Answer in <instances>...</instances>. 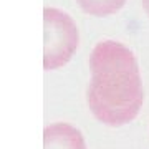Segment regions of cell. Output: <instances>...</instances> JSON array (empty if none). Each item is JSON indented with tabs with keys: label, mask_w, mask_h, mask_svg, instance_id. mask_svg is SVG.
I'll return each instance as SVG.
<instances>
[{
	"label": "cell",
	"mask_w": 149,
	"mask_h": 149,
	"mask_svg": "<svg viewBox=\"0 0 149 149\" xmlns=\"http://www.w3.org/2000/svg\"><path fill=\"white\" fill-rule=\"evenodd\" d=\"M91 81L86 100L98 121L108 126H123L138 116L144 91L138 60L123 43L100 42L90 56Z\"/></svg>",
	"instance_id": "6da1fadb"
},
{
	"label": "cell",
	"mask_w": 149,
	"mask_h": 149,
	"mask_svg": "<svg viewBox=\"0 0 149 149\" xmlns=\"http://www.w3.org/2000/svg\"><path fill=\"white\" fill-rule=\"evenodd\" d=\"M80 43L73 18L63 10L43 8V68L56 70L68 63Z\"/></svg>",
	"instance_id": "7a4b0ae2"
},
{
	"label": "cell",
	"mask_w": 149,
	"mask_h": 149,
	"mask_svg": "<svg viewBox=\"0 0 149 149\" xmlns=\"http://www.w3.org/2000/svg\"><path fill=\"white\" fill-rule=\"evenodd\" d=\"M43 149H86L83 134L71 124L55 123L43 131Z\"/></svg>",
	"instance_id": "3957f363"
},
{
	"label": "cell",
	"mask_w": 149,
	"mask_h": 149,
	"mask_svg": "<svg viewBox=\"0 0 149 149\" xmlns=\"http://www.w3.org/2000/svg\"><path fill=\"white\" fill-rule=\"evenodd\" d=\"M81 10L93 17H108L121 10L126 0H76Z\"/></svg>",
	"instance_id": "277c9868"
},
{
	"label": "cell",
	"mask_w": 149,
	"mask_h": 149,
	"mask_svg": "<svg viewBox=\"0 0 149 149\" xmlns=\"http://www.w3.org/2000/svg\"><path fill=\"white\" fill-rule=\"evenodd\" d=\"M143 2V8H144V12L148 13V17H149V0H141Z\"/></svg>",
	"instance_id": "5b68a950"
}]
</instances>
